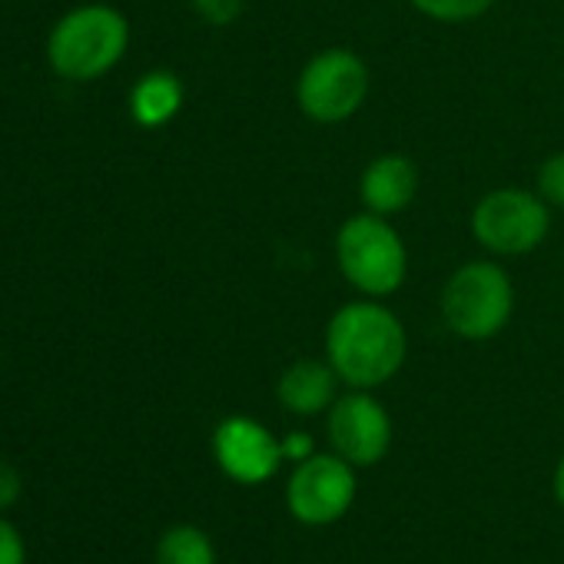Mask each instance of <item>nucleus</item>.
<instances>
[{"instance_id":"nucleus-18","label":"nucleus","mask_w":564,"mask_h":564,"mask_svg":"<svg viewBox=\"0 0 564 564\" xmlns=\"http://www.w3.org/2000/svg\"><path fill=\"white\" fill-rule=\"evenodd\" d=\"M21 491H24V481H21V471L0 458V514L8 508H14L21 501Z\"/></svg>"},{"instance_id":"nucleus-2","label":"nucleus","mask_w":564,"mask_h":564,"mask_svg":"<svg viewBox=\"0 0 564 564\" xmlns=\"http://www.w3.org/2000/svg\"><path fill=\"white\" fill-rule=\"evenodd\" d=\"M130 47V21L110 4H80L47 34V64L67 84L107 77Z\"/></svg>"},{"instance_id":"nucleus-19","label":"nucleus","mask_w":564,"mask_h":564,"mask_svg":"<svg viewBox=\"0 0 564 564\" xmlns=\"http://www.w3.org/2000/svg\"><path fill=\"white\" fill-rule=\"evenodd\" d=\"M282 455H286V462L300 465L306 462L310 455H316V442L310 432H290L286 438H282Z\"/></svg>"},{"instance_id":"nucleus-15","label":"nucleus","mask_w":564,"mask_h":564,"mask_svg":"<svg viewBox=\"0 0 564 564\" xmlns=\"http://www.w3.org/2000/svg\"><path fill=\"white\" fill-rule=\"evenodd\" d=\"M538 196L547 206H561L564 209V150L551 153L541 170H538Z\"/></svg>"},{"instance_id":"nucleus-13","label":"nucleus","mask_w":564,"mask_h":564,"mask_svg":"<svg viewBox=\"0 0 564 564\" xmlns=\"http://www.w3.org/2000/svg\"><path fill=\"white\" fill-rule=\"evenodd\" d=\"M153 564H216V544L196 524H173L160 534Z\"/></svg>"},{"instance_id":"nucleus-14","label":"nucleus","mask_w":564,"mask_h":564,"mask_svg":"<svg viewBox=\"0 0 564 564\" xmlns=\"http://www.w3.org/2000/svg\"><path fill=\"white\" fill-rule=\"evenodd\" d=\"M409 4L432 18V21H442V24H465V21H475L481 14L491 11L495 0H409Z\"/></svg>"},{"instance_id":"nucleus-17","label":"nucleus","mask_w":564,"mask_h":564,"mask_svg":"<svg viewBox=\"0 0 564 564\" xmlns=\"http://www.w3.org/2000/svg\"><path fill=\"white\" fill-rule=\"evenodd\" d=\"M0 564H28V541L4 514H0Z\"/></svg>"},{"instance_id":"nucleus-5","label":"nucleus","mask_w":564,"mask_h":564,"mask_svg":"<svg viewBox=\"0 0 564 564\" xmlns=\"http://www.w3.org/2000/svg\"><path fill=\"white\" fill-rule=\"evenodd\" d=\"M369 97V67L356 51L329 47L310 57L296 80V104L313 123H343Z\"/></svg>"},{"instance_id":"nucleus-7","label":"nucleus","mask_w":564,"mask_h":564,"mask_svg":"<svg viewBox=\"0 0 564 564\" xmlns=\"http://www.w3.org/2000/svg\"><path fill=\"white\" fill-rule=\"evenodd\" d=\"M359 495L356 465L336 452H316L293 465L286 478V511L306 528H326L343 521Z\"/></svg>"},{"instance_id":"nucleus-10","label":"nucleus","mask_w":564,"mask_h":564,"mask_svg":"<svg viewBox=\"0 0 564 564\" xmlns=\"http://www.w3.org/2000/svg\"><path fill=\"white\" fill-rule=\"evenodd\" d=\"M339 376L323 359H300L290 369H282L275 382V399L290 415H323L339 399Z\"/></svg>"},{"instance_id":"nucleus-4","label":"nucleus","mask_w":564,"mask_h":564,"mask_svg":"<svg viewBox=\"0 0 564 564\" xmlns=\"http://www.w3.org/2000/svg\"><path fill=\"white\" fill-rule=\"evenodd\" d=\"M438 306L445 326L455 336L485 343L508 326L514 313V286L498 262L475 259L448 275Z\"/></svg>"},{"instance_id":"nucleus-6","label":"nucleus","mask_w":564,"mask_h":564,"mask_svg":"<svg viewBox=\"0 0 564 564\" xmlns=\"http://www.w3.org/2000/svg\"><path fill=\"white\" fill-rule=\"evenodd\" d=\"M547 229V203L531 189H491L471 209V236L495 256H524L544 242Z\"/></svg>"},{"instance_id":"nucleus-11","label":"nucleus","mask_w":564,"mask_h":564,"mask_svg":"<svg viewBox=\"0 0 564 564\" xmlns=\"http://www.w3.org/2000/svg\"><path fill=\"white\" fill-rule=\"evenodd\" d=\"M419 193V170L402 153H382L376 156L359 180L362 206L376 216H395L402 213Z\"/></svg>"},{"instance_id":"nucleus-20","label":"nucleus","mask_w":564,"mask_h":564,"mask_svg":"<svg viewBox=\"0 0 564 564\" xmlns=\"http://www.w3.org/2000/svg\"><path fill=\"white\" fill-rule=\"evenodd\" d=\"M551 495H554L557 508L564 511V455H561V462L554 465V475H551Z\"/></svg>"},{"instance_id":"nucleus-9","label":"nucleus","mask_w":564,"mask_h":564,"mask_svg":"<svg viewBox=\"0 0 564 564\" xmlns=\"http://www.w3.org/2000/svg\"><path fill=\"white\" fill-rule=\"evenodd\" d=\"M213 458L219 471L236 485H262L286 462L282 438H275L262 422L249 415H229L216 425Z\"/></svg>"},{"instance_id":"nucleus-8","label":"nucleus","mask_w":564,"mask_h":564,"mask_svg":"<svg viewBox=\"0 0 564 564\" xmlns=\"http://www.w3.org/2000/svg\"><path fill=\"white\" fill-rule=\"evenodd\" d=\"M326 435L333 452L349 465L372 468L392 448V415L372 392L352 389L339 395L326 412Z\"/></svg>"},{"instance_id":"nucleus-1","label":"nucleus","mask_w":564,"mask_h":564,"mask_svg":"<svg viewBox=\"0 0 564 564\" xmlns=\"http://www.w3.org/2000/svg\"><path fill=\"white\" fill-rule=\"evenodd\" d=\"M405 326L379 300L346 303L326 326V362L349 389L372 392L392 382L405 366Z\"/></svg>"},{"instance_id":"nucleus-12","label":"nucleus","mask_w":564,"mask_h":564,"mask_svg":"<svg viewBox=\"0 0 564 564\" xmlns=\"http://www.w3.org/2000/svg\"><path fill=\"white\" fill-rule=\"evenodd\" d=\"M183 100H186V94H183V84L176 74L150 70L130 90V117L143 130H160L170 120H176V113L183 110Z\"/></svg>"},{"instance_id":"nucleus-16","label":"nucleus","mask_w":564,"mask_h":564,"mask_svg":"<svg viewBox=\"0 0 564 564\" xmlns=\"http://www.w3.org/2000/svg\"><path fill=\"white\" fill-rule=\"evenodd\" d=\"M193 11L209 24V28H229L242 14V0H189Z\"/></svg>"},{"instance_id":"nucleus-3","label":"nucleus","mask_w":564,"mask_h":564,"mask_svg":"<svg viewBox=\"0 0 564 564\" xmlns=\"http://www.w3.org/2000/svg\"><path fill=\"white\" fill-rule=\"evenodd\" d=\"M336 262L352 290L369 300L392 296L409 272V252L389 216L359 213L336 232Z\"/></svg>"}]
</instances>
